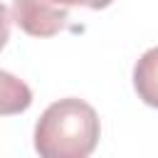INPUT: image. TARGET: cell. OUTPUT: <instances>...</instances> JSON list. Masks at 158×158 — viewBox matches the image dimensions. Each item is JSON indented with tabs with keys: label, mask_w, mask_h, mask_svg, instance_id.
<instances>
[{
	"label": "cell",
	"mask_w": 158,
	"mask_h": 158,
	"mask_svg": "<svg viewBox=\"0 0 158 158\" xmlns=\"http://www.w3.org/2000/svg\"><path fill=\"white\" fill-rule=\"evenodd\" d=\"M101 136L99 114L77 96L49 104L35 123V151L42 158H86Z\"/></svg>",
	"instance_id": "cell-1"
},
{
	"label": "cell",
	"mask_w": 158,
	"mask_h": 158,
	"mask_svg": "<svg viewBox=\"0 0 158 158\" xmlns=\"http://www.w3.org/2000/svg\"><path fill=\"white\" fill-rule=\"evenodd\" d=\"M12 17L30 37H54L67 27L69 12L52 7L47 0H12Z\"/></svg>",
	"instance_id": "cell-2"
},
{
	"label": "cell",
	"mask_w": 158,
	"mask_h": 158,
	"mask_svg": "<svg viewBox=\"0 0 158 158\" xmlns=\"http://www.w3.org/2000/svg\"><path fill=\"white\" fill-rule=\"evenodd\" d=\"M133 89L138 99L158 109V47L146 49L133 67Z\"/></svg>",
	"instance_id": "cell-3"
},
{
	"label": "cell",
	"mask_w": 158,
	"mask_h": 158,
	"mask_svg": "<svg viewBox=\"0 0 158 158\" xmlns=\"http://www.w3.org/2000/svg\"><path fill=\"white\" fill-rule=\"evenodd\" d=\"M2 79V114L10 116V114H17V111H25L30 104H32V91L25 81L15 79L10 72H2L0 74Z\"/></svg>",
	"instance_id": "cell-4"
},
{
	"label": "cell",
	"mask_w": 158,
	"mask_h": 158,
	"mask_svg": "<svg viewBox=\"0 0 158 158\" xmlns=\"http://www.w3.org/2000/svg\"><path fill=\"white\" fill-rule=\"evenodd\" d=\"M52 7L62 10V12H69L72 7H89V10H104L109 7L114 0H47Z\"/></svg>",
	"instance_id": "cell-5"
}]
</instances>
